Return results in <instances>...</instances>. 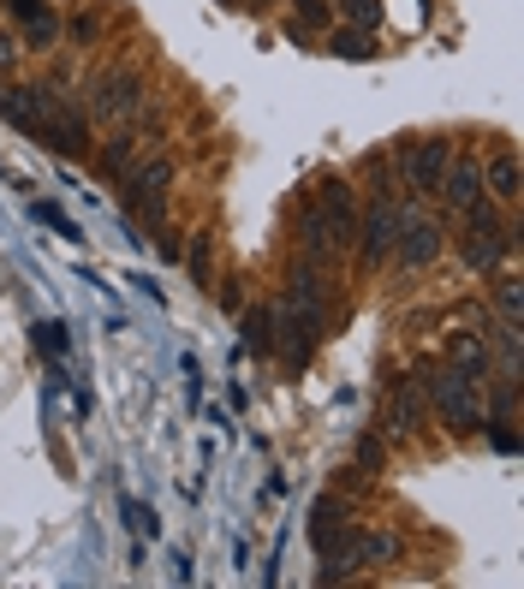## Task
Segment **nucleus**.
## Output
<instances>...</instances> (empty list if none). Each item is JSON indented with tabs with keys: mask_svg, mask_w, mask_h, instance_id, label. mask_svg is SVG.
Returning a JSON list of instances; mask_svg holds the SVG:
<instances>
[{
	"mask_svg": "<svg viewBox=\"0 0 524 589\" xmlns=\"http://www.w3.org/2000/svg\"><path fill=\"white\" fill-rule=\"evenodd\" d=\"M12 7V19H31V12H42V0H7Z\"/></svg>",
	"mask_w": 524,
	"mask_h": 589,
	"instance_id": "nucleus-32",
	"label": "nucleus"
},
{
	"mask_svg": "<svg viewBox=\"0 0 524 589\" xmlns=\"http://www.w3.org/2000/svg\"><path fill=\"white\" fill-rule=\"evenodd\" d=\"M36 220H42V227H54V232H61V239H78V227H72V220L61 215V209H54V203H36V209H31Z\"/></svg>",
	"mask_w": 524,
	"mask_h": 589,
	"instance_id": "nucleus-23",
	"label": "nucleus"
},
{
	"mask_svg": "<svg viewBox=\"0 0 524 589\" xmlns=\"http://www.w3.org/2000/svg\"><path fill=\"white\" fill-rule=\"evenodd\" d=\"M244 346H251L256 358H274V304L244 310Z\"/></svg>",
	"mask_w": 524,
	"mask_h": 589,
	"instance_id": "nucleus-16",
	"label": "nucleus"
},
{
	"mask_svg": "<svg viewBox=\"0 0 524 589\" xmlns=\"http://www.w3.org/2000/svg\"><path fill=\"white\" fill-rule=\"evenodd\" d=\"M447 161H454V143H447V138H412V143H405V155H400L405 190H412V197H435Z\"/></svg>",
	"mask_w": 524,
	"mask_h": 589,
	"instance_id": "nucleus-9",
	"label": "nucleus"
},
{
	"mask_svg": "<svg viewBox=\"0 0 524 589\" xmlns=\"http://www.w3.org/2000/svg\"><path fill=\"white\" fill-rule=\"evenodd\" d=\"M363 179H370V197H393V167H387V155L382 150H370V155H363Z\"/></svg>",
	"mask_w": 524,
	"mask_h": 589,
	"instance_id": "nucleus-22",
	"label": "nucleus"
},
{
	"mask_svg": "<svg viewBox=\"0 0 524 589\" xmlns=\"http://www.w3.org/2000/svg\"><path fill=\"white\" fill-rule=\"evenodd\" d=\"M435 197L447 203V215H465V209H477V203H483V167H477L471 155L447 161V173H441V185H435Z\"/></svg>",
	"mask_w": 524,
	"mask_h": 589,
	"instance_id": "nucleus-11",
	"label": "nucleus"
},
{
	"mask_svg": "<svg viewBox=\"0 0 524 589\" xmlns=\"http://www.w3.org/2000/svg\"><path fill=\"white\" fill-rule=\"evenodd\" d=\"M393 559H400V536L393 530H358L352 566H393Z\"/></svg>",
	"mask_w": 524,
	"mask_h": 589,
	"instance_id": "nucleus-15",
	"label": "nucleus"
},
{
	"mask_svg": "<svg viewBox=\"0 0 524 589\" xmlns=\"http://www.w3.org/2000/svg\"><path fill=\"white\" fill-rule=\"evenodd\" d=\"M328 298H334L328 269H316V262H298V269H293V286H286V310H293L304 328L316 334V340H328V321H334Z\"/></svg>",
	"mask_w": 524,
	"mask_h": 589,
	"instance_id": "nucleus-6",
	"label": "nucleus"
},
{
	"mask_svg": "<svg viewBox=\"0 0 524 589\" xmlns=\"http://www.w3.org/2000/svg\"><path fill=\"white\" fill-rule=\"evenodd\" d=\"M143 90H150V78H143L138 66L96 72V78H90V120H101V126H120V120H131V113L143 108Z\"/></svg>",
	"mask_w": 524,
	"mask_h": 589,
	"instance_id": "nucleus-5",
	"label": "nucleus"
},
{
	"mask_svg": "<svg viewBox=\"0 0 524 589\" xmlns=\"http://www.w3.org/2000/svg\"><path fill=\"white\" fill-rule=\"evenodd\" d=\"M459 220H465V227H459V262L471 274H494L518 250V220H501L489 197L477 203V209H465Z\"/></svg>",
	"mask_w": 524,
	"mask_h": 589,
	"instance_id": "nucleus-2",
	"label": "nucleus"
},
{
	"mask_svg": "<svg viewBox=\"0 0 524 589\" xmlns=\"http://www.w3.org/2000/svg\"><path fill=\"white\" fill-rule=\"evenodd\" d=\"M167 190H173V155H155L143 167H125V209L138 220H167Z\"/></svg>",
	"mask_w": 524,
	"mask_h": 589,
	"instance_id": "nucleus-7",
	"label": "nucleus"
},
{
	"mask_svg": "<svg viewBox=\"0 0 524 589\" xmlns=\"http://www.w3.org/2000/svg\"><path fill=\"white\" fill-rule=\"evenodd\" d=\"M125 512H131V530H138V536H155V530H162L155 512H143V506H125Z\"/></svg>",
	"mask_w": 524,
	"mask_h": 589,
	"instance_id": "nucleus-29",
	"label": "nucleus"
},
{
	"mask_svg": "<svg viewBox=\"0 0 524 589\" xmlns=\"http://www.w3.org/2000/svg\"><path fill=\"white\" fill-rule=\"evenodd\" d=\"M477 167H483V197H494V203H506V209H513L518 203V155L513 150H494L489 161H477Z\"/></svg>",
	"mask_w": 524,
	"mask_h": 589,
	"instance_id": "nucleus-13",
	"label": "nucleus"
},
{
	"mask_svg": "<svg viewBox=\"0 0 524 589\" xmlns=\"http://www.w3.org/2000/svg\"><path fill=\"white\" fill-rule=\"evenodd\" d=\"M483 429H489V447H494V452H518V429H513V423H494V417H489Z\"/></svg>",
	"mask_w": 524,
	"mask_h": 589,
	"instance_id": "nucleus-24",
	"label": "nucleus"
},
{
	"mask_svg": "<svg viewBox=\"0 0 524 589\" xmlns=\"http://www.w3.org/2000/svg\"><path fill=\"white\" fill-rule=\"evenodd\" d=\"M96 31H101V12L84 7L78 19H72V42H96Z\"/></svg>",
	"mask_w": 524,
	"mask_h": 589,
	"instance_id": "nucleus-25",
	"label": "nucleus"
},
{
	"mask_svg": "<svg viewBox=\"0 0 524 589\" xmlns=\"http://www.w3.org/2000/svg\"><path fill=\"white\" fill-rule=\"evenodd\" d=\"M185 262H192V274H197V280H209V262H215V244H209V239H197L192 250H185Z\"/></svg>",
	"mask_w": 524,
	"mask_h": 589,
	"instance_id": "nucleus-26",
	"label": "nucleus"
},
{
	"mask_svg": "<svg viewBox=\"0 0 524 589\" xmlns=\"http://www.w3.org/2000/svg\"><path fill=\"white\" fill-rule=\"evenodd\" d=\"M494 321H518V274H494Z\"/></svg>",
	"mask_w": 524,
	"mask_h": 589,
	"instance_id": "nucleus-20",
	"label": "nucleus"
},
{
	"mask_svg": "<svg viewBox=\"0 0 524 589\" xmlns=\"http://www.w3.org/2000/svg\"><path fill=\"white\" fill-rule=\"evenodd\" d=\"M417 388L424 400L441 411V423L454 435H477L483 429V381L454 370V363H417Z\"/></svg>",
	"mask_w": 524,
	"mask_h": 589,
	"instance_id": "nucleus-1",
	"label": "nucleus"
},
{
	"mask_svg": "<svg viewBox=\"0 0 524 589\" xmlns=\"http://www.w3.org/2000/svg\"><path fill=\"white\" fill-rule=\"evenodd\" d=\"M54 42H61V19H54L48 7L31 12V19H24V48H54Z\"/></svg>",
	"mask_w": 524,
	"mask_h": 589,
	"instance_id": "nucleus-17",
	"label": "nucleus"
},
{
	"mask_svg": "<svg viewBox=\"0 0 524 589\" xmlns=\"http://www.w3.org/2000/svg\"><path fill=\"white\" fill-rule=\"evenodd\" d=\"M393 232H400V203L393 197H370L358 209V232H352V250L363 269H382L393 257Z\"/></svg>",
	"mask_w": 524,
	"mask_h": 589,
	"instance_id": "nucleus-8",
	"label": "nucleus"
},
{
	"mask_svg": "<svg viewBox=\"0 0 524 589\" xmlns=\"http://www.w3.org/2000/svg\"><path fill=\"white\" fill-rule=\"evenodd\" d=\"M293 7H298V31H310V24L328 19V0H293Z\"/></svg>",
	"mask_w": 524,
	"mask_h": 589,
	"instance_id": "nucleus-28",
	"label": "nucleus"
},
{
	"mask_svg": "<svg viewBox=\"0 0 524 589\" xmlns=\"http://www.w3.org/2000/svg\"><path fill=\"white\" fill-rule=\"evenodd\" d=\"M358 465L375 470V465H382V447H375V440H363V447H358Z\"/></svg>",
	"mask_w": 524,
	"mask_h": 589,
	"instance_id": "nucleus-31",
	"label": "nucleus"
},
{
	"mask_svg": "<svg viewBox=\"0 0 524 589\" xmlns=\"http://www.w3.org/2000/svg\"><path fill=\"white\" fill-rule=\"evenodd\" d=\"M36 346L61 358V351H66V334H61V321H36Z\"/></svg>",
	"mask_w": 524,
	"mask_h": 589,
	"instance_id": "nucleus-27",
	"label": "nucleus"
},
{
	"mask_svg": "<svg viewBox=\"0 0 524 589\" xmlns=\"http://www.w3.org/2000/svg\"><path fill=\"white\" fill-rule=\"evenodd\" d=\"M441 363H454V370L489 381V375H494V346H489V334H483V328H454V334L441 340Z\"/></svg>",
	"mask_w": 524,
	"mask_h": 589,
	"instance_id": "nucleus-10",
	"label": "nucleus"
},
{
	"mask_svg": "<svg viewBox=\"0 0 524 589\" xmlns=\"http://www.w3.org/2000/svg\"><path fill=\"white\" fill-rule=\"evenodd\" d=\"M36 108H42V150H61V155L90 150V113H84L66 90L36 84Z\"/></svg>",
	"mask_w": 524,
	"mask_h": 589,
	"instance_id": "nucleus-3",
	"label": "nucleus"
},
{
	"mask_svg": "<svg viewBox=\"0 0 524 589\" xmlns=\"http://www.w3.org/2000/svg\"><path fill=\"white\" fill-rule=\"evenodd\" d=\"M424 417H429V400H424V388H417V375H400V381H393V429L417 435V429H424Z\"/></svg>",
	"mask_w": 524,
	"mask_h": 589,
	"instance_id": "nucleus-14",
	"label": "nucleus"
},
{
	"mask_svg": "<svg viewBox=\"0 0 524 589\" xmlns=\"http://www.w3.org/2000/svg\"><path fill=\"white\" fill-rule=\"evenodd\" d=\"M12 61H19V36L0 31V72H12Z\"/></svg>",
	"mask_w": 524,
	"mask_h": 589,
	"instance_id": "nucleus-30",
	"label": "nucleus"
},
{
	"mask_svg": "<svg viewBox=\"0 0 524 589\" xmlns=\"http://www.w3.org/2000/svg\"><path fill=\"white\" fill-rule=\"evenodd\" d=\"M131 155H138V131H113L108 150H101V173H125Z\"/></svg>",
	"mask_w": 524,
	"mask_h": 589,
	"instance_id": "nucleus-18",
	"label": "nucleus"
},
{
	"mask_svg": "<svg viewBox=\"0 0 524 589\" xmlns=\"http://www.w3.org/2000/svg\"><path fill=\"white\" fill-rule=\"evenodd\" d=\"M0 120L12 131L42 143V108H36V84H0Z\"/></svg>",
	"mask_w": 524,
	"mask_h": 589,
	"instance_id": "nucleus-12",
	"label": "nucleus"
},
{
	"mask_svg": "<svg viewBox=\"0 0 524 589\" xmlns=\"http://www.w3.org/2000/svg\"><path fill=\"white\" fill-rule=\"evenodd\" d=\"M328 48H334V54H346V61H370V54H375V36H370V31H352V24H346V31H334V36H328Z\"/></svg>",
	"mask_w": 524,
	"mask_h": 589,
	"instance_id": "nucleus-19",
	"label": "nucleus"
},
{
	"mask_svg": "<svg viewBox=\"0 0 524 589\" xmlns=\"http://www.w3.org/2000/svg\"><path fill=\"white\" fill-rule=\"evenodd\" d=\"M447 250V220L417 209V203H400V232H393V262L400 269H429L435 257Z\"/></svg>",
	"mask_w": 524,
	"mask_h": 589,
	"instance_id": "nucleus-4",
	"label": "nucleus"
},
{
	"mask_svg": "<svg viewBox=\"0 0 524 589\" xmlns=\"http://www.w3.org/2000/svg\"><path fill=\"white\" fill-rule=\"evenodd\" d=\"M340 12H346L352 31H375V24H382V0H340Z\"/></svg>",
	"mask_w": 524,
	"mask_h": 589,
	"instance_id": "nucleus-21",
	"label": "nucleus"
}]
</instances>
